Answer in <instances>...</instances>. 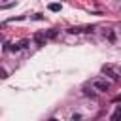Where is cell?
I'll return each mask as SVG.
<instances>
[{
  "mask_svg": "<svg viewBox=\"0 0 121 121\" xmlns=\"http://www.w3.org/2000/svg\"><path fill=\"white\" fill-rule=\"evenodd\" d=\"M93 89L104 93V91L110 89V81H106V79H95V81H93Z\"/></svg>",
  "mask_w": 121,
  "mask_h": 121,
  "instance_id": "6da1fadb",
  "label": "cell"
},
{
  "mask_svg": "<svg viewBox=\"0 0 121 121\" xmlns=\"http://www.w3.org/2000/svg\"><path fill=\"white\" fill-rule=\"evenodd\" d=\"M102 72H104L106 76H110L112 79H119V74H117L112 66H108V64H104V66H102Z\"/></svg>",
  "mask_w": 121,
  "mask_h": 121,
  "instance_id": "7a4b0ae2",
  "label": "cell"
},
{
  "mask_svg": "<svg viewBox=\"0 0 121 121\" xmlns=\"http://www.w3.org/2000/svg\"><path fill=\"white\" fill-rule=\"evenodd\" d=\"M45 32H36L34 34V42H36V45H45Z\"/></svg>",
  "mask_w": 121,
  "mask_h": 121,
  "instance_id": "3957f363",
  "label": "cell"
},
{
  "mask_svg": "<svg viewBox=\"0 0 121 121\" xmlns=\"http://www.w3.org/2000/svg\"><path fill=\"white\" fill-rule=\"evenodd\" d=\"M60 8H62V6H60L59 2H53V4H49V9H51V11H60Z\"/></svg>",
  "mask_w": 121,
  "mask_h": 121,
  "instance_id": "277c9868",
  "label": "cell"
},
{
  "mask_svg": "<svg viewBox=\"0 0 121 121\" xmlns=\"http://www.w3.org/2000/svg\"><path fill=\"white\" fill-rule=\"evenodd\" d=\"M6 49H8V51H19V49H21V45H17V43H8V45H6Z\"/></svg>",
  "mask_w": 121,
  "mask_h": 121,
  "instance_id": "5b68a950",
  "label": "cell"
},
{
  "mask_svg": "<svg viewBox=\"0 0 121 121\" xmlns=\"http://www.w3.org/2000/svg\"><path fill=\"white\" fill-rule=\"evenodd\" d=\"M83 95H85V96H91V98H96V93H95L93 89H83Z\"/></svg>",
  "mask_w": 121,
  "mask_h": 121,
  "instance_id": "8992f818",
  "label": "cell"
},
{
  "mask_svg": "<svg viewBox=\"0 0 121 121\" xmlns=\"http://www.w3.org/2000/svg\"><path fill=\"white\" fill-rule=\"evenodd\" d=\"M57 36H59L57 30H47V32H45V38H57Z\"/></svg>",
  "mask_w": 121,
  "mask_h": 121,
  "instance_id": "52a82bcc",
  "label": "cell"
},
{
  "mask_svg": "<svg viewBox=\"0 0 121 121\" xmlns=\"http://www.w3.org/2000/svg\"><path fill=\"white\" fill-rule=\"evenodd\" d=\"M8 78V74H6V70L4 68H0V79H6Z\"/></svg>",
  "mask_w": 121,
  "mask_h": 121,
  "instance_id": "ba28073f",
  "label": "cell"
},
{
  "mask_svg": "<svg viewBox=\"0 0 121 121\" xmlns=\"http://www.w3.org/2000/svg\"><path fill=\"white\" fill-rule=\"evenodd\" d=\"M19 45H21V47H28V40H26V38H25V40H21V43H19Z\"/></svg>",
  "mask_w": 121,
  "mask_h": 121,
  "instance_id": "9c48e42d",
  "label": "cell"
},
{
  "mask_svg": "<svg viewBox=\"0 0 121 121\" xmlns=\"http://www.w3.org/2000/svg\"><path fill=\"white\" fill-rule=\"evenodd\" d=\"M113 102H121V95H119V96H115V98H113Z\"/></svg>",
  "mask_w": 121,
  "mask_h": 121,
  "instance_id": "30bf717a",
  "label": "cell"
}]
</instances>
